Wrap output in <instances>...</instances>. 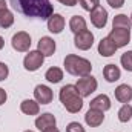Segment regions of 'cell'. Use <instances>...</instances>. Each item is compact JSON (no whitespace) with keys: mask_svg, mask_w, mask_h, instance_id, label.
<instances>
[{"mask_svg":"<svg viewBox=\"0 0 132 132\" xmlns=\"http://www.w3.org/2000/svg\"><path fill=\"white\" fill-rule=\"evenodd\" d=\"M9 3L14 11L29 19L46 20L54 14V8L49 0H9Z\"/></svg>","mask_w":132,"mask_h":132,"instance_id":"1","label":"cell"},{"mask_svg":"<svg viewBox=\"0 0 132 132\" xmlns=\"http://www.w3.org/2000/svg\"><path fill=\"white\" fill-rule=\"evenodd\" d=\"M60 101L63 103V106L66 108L68 112L71 114H77L81 111L83 108V97L80 95L78 89L75 85H66L60 89Z\"/></svg>","mask_w":132,"mask_h":132,"instance_id":"2","label":"cell"},{"mask_svg":"<svg viewBox=\"0 0 132 132\" xmlns=\"http://www.w3.org/2000/svg\"><path fill=\"white\" fill-rule=\"evenodd\" d=\"M65 69H66V72L71 74V75L85 77V75H89L91 74L92 65H91L89 60H86L83 57L69 54V55H66V59H65Z\"/></svg>","mask_w":132,"mask_h":132,"instance_id":"3","label":"cell"},{"mask_svg":"<svg viewBox=\"0 0 132 132\" xmlns=\"http://www.w3.org/2000/svg\"><path fill=\"white\" fill-rule=\"evenodd\" d=\"M75 86H77V89H78V92H80L81 97H89L97 89L98 83H97V80L92 75H85V77L78 78V81H77Z\"/></svg>","mask_w":132,"mask_h":132,"instance_id":"4","label":"cell"},{"mask_svg":"<svg viewBox=\"0 0 132 132\" xmlns=\"http://www.w3.org/2000/svg\"><path fill=\"white\" fill-rule=\"evenodd\" d=\"M11 45L17 52H26L31 48V35L28 32H25V31L14 34L12 40H11Z\"/></svg>","mask_w":132,"mask_h":132,"instance_id":"5","label":"cell"},{"mask_svg":"<svg viewBox=\"0 0 132 132\" xmlns=\"http://www.w3.org/2000/svg\"><path fill=\"white\" fill-rule=\"evenodd\" d=\"M111 42L117 46V48H123L131 42V29H123V28H114L109 35Z\"/></svg>","mask_w":132,"mask_h":132,"instance_id":"6","label":"cell"},{"mask_svg":"<svg viewBox=\"0 0 132 132\" xmlns=\"http://www.w3.org/2000/svg\"><path fill=\"white\" fill-rule=\"evenodd\" d=\"M45 62V55L40 51H29V54H26L25 60H23V66L26 71H37Z\"/></svg>","mask_w":132,"mask_h":132,"instance_id":"7","label":"cell"},{"mask_svg":"<svg viewBox=\"0 0 132 132\" xmlns=\"http://www.w3.org/2000/svg\"><path fill=\"white\" fill-rule=\"evenodd\" d=\"M74 45H75V48H78V49H81V51L91 49V46L94 45V34L91 32V31H88V29L75 34V37H74Z\"/></svg>","mask_w":132,"mask_h":132,"instance_id":"8","label":"cell"},{"mask_svg":"<svg viewBox=\"0 0 132 132\" xmlns=\"http://www.w3.org/2000/svg\"><path fill=\"white\" fill-rule=\"evenodd\" d=\"M34 97H35V101L40 104H48V103H51L52 98H54V94H52V91L48 88V86H45V85H38V86H35V89H34Z\"/></svg>","mask_w":132,"mask_h":132,"instance_id":"9","label":"cell"},{"mask_svg":"<svg viewBox=\"0 0 132 132\" xmlns=\"http://www.w3.org/2000/svg\"><path fill=\"white\" fill-rule=\"evenodd\" d=\"M91 23L95 28H104L108 23V11L101 6H97L94 11H91Z\"/></svg>","mask_w":132,"mask_h":132,"instance_id":"10","label":"cell"},{"mask_svg":"<svg viewBox=\"0 0 132 132\" xmlns=\"http://www.w3.org/2000/svg\"><path fill=\"white\" fill-rule=\"evenodd\" d=\"M103 120H104V115H103V112L98 111V109L89 108V111H88L86 115H85V121H86V125L91 126V128H97V126H100V125L103 123Z\"/></svg>","mask_w":132,"mask_h":132,"instance_id":"11","label":"cell"},{"mask_svg":"<svg viewBox=\"0 0 132 132\" xmlns=\"http://www.w3.org/2000/svg\"><path fill=\"white\" fill-rule=\"evenodd\" d=\"M37 51H40L45 57H51L55 52V42L51 37H42L38 40V46Z\"/></svg>","mask_w":132,"mask_h":132,"instance_id":"12","label":"cell"},{"mask_svg":"<svg viewBox=\"0 0 132 132\" xmlns=\"http://www.w3.org/2000/svg\"><path fill=\"white\" fill-rule=\"evenodd\" d=\"M55 123H57L55 117H54L52 114H49V112H45V114H42V115L37 117V120H35V128H37L38 131L43 132L46 128L55 126Z\"/></svg>","mask_w":132,"mask_h":132,"instance_id":"13","label":"cell"},{"mask_svg":"<svg viewBox=\"0 0 132 132\" xmlns=\"http://www.w3.org/2000/svg\"><path fill=\"white\" fill-rule=\"evenodd\" d=\"M65 28V19L60 14H52L48 19V29L52 34H60Z\"/></svg>","mask_w":132,"mask_h":132,"instance_id":"14","label":"cell"},{"mask_svg":"<svg viewBox=\"0 0 132 132\" xmlns=\"http://www.w3.org/2000/svg\"><path fill=\"white\" fill-rule=\"evenodd\" d=\"M118 48L111 42V38L109 37H104V38H101L98 43V54L101 57H111V55H114L115 54V51H117Z\"/></svg>","mask_w":132,"mask_h":132,"instance_id":"15","label":"cell"},{"mask_svg":"<svg viewBox=\"0 0 132 132\" xmlns=\"http://www.w3.org/2000/svg\"><path fill=\"white\" fill-rule=\"evenodd\" d=\"M115 98L120 103H129L132 100V88L129 85H120L115 89Z\"/></svg>","mask_w":132,"mask_h":132,"instance_id":"16","label":"cell"},{"mask_svg":"<svg viewBox=\"0 0 132 132\" xmlns=\"http://www.w3.org/2000/svg\"><path fill=\"white\" fill-rule=\"evenodd\" d=\"M103 75H104L106 81L114 83V81H117V80L120 78L121 71H120L118 66H115V65H106L104 68H103Z\"/></svg>","mask_w":132,"mask_h":132,"instance_id":"17","label":"cell"},{"mask_svg":"<svg viewBox=\"0 0 132 132\" xmlns=\"http://www.w3.org/2000/svg\"><path fill=\"white\" fill-rule=\"evenodd\" d=\"M20 111L26 115H37L40 112V104L35 100H23L20 103Z\"/></svg>","mask_w":132,"mask_h":132,"instance_id":"18","label":"cell"},{"mask_svg":"<svg viewBox=\"0 0 132 132\" xmlns=\"http://www.w3.org/2000/svg\"><path fill=\"white\" fill-rule=\"evenodd\" d=\"M91 108H92V109H98V111H101V112H104V111L111 109V100H109L108 95L101 94V95L95 97V98L91 101Z\"/></svg>","mask_w":132,"mask_h":132,"instance_id":"19","label":"cell"},{"mask_svg":"<svg viewBox=\"0 0 132 132\" xmlns=\"http://www.w3.org/2000/svg\"><path fill=\"white\" fill-rule=\"evenodd\" d=\"M69 28H71V31L74 34L81 32V31L86 29V20H85L81 15H74V17H71V20H69Z\"/></svg>","mask_w":132,"mask_h":132,"instance_id":"20","label":"cell"},{"mask_svg":"<svg viewBox=\"0 0 132 132\" xmlns=\"http://www.w3.org/2000/svg\"><path fill=\"white\" fill-rule=\"evenodd\" d=\"M45 78H46L49 83H60L62 78H63V71H62L60 68L52 66V68H49V69L46 71Z\"/></svg>","mask_w":132,"mask_h":132,"instance_id":"21","label":"cell"},{"mask_svg":"<svg viewBox=\"0 0 132 132\" xmlns=\"http://www.w3.org/2000/svg\"><path fill=\"white\" fill-rule=\"evenodd\" d=\"M14 23V14L9 11V9H0V28L6 29L9 26H12Z\"/></svg>","mask_w":132,"mask_h":132,"instance_id":"22","label":"cell"},{"mask_svg":"<svg viewBox=\"0 0 132 132\" xmlns=\"http://www.w3.org/2000/svg\"><path fill=\"white\" fill-rule=\"evenodd\" d=\"M131 17L125 15V14H118L114 17V22H112V26L114 28H123V29H131Z\"/></svg>","mask_w":132,"mask_h":132,"instance_id":"23","label":"cell"},{"mask_svg":"<svg viewBox=\"0 0 132 132\" xmlns=\"http://www.w3.org/2000/svg\"><path fill=\"white\" fill-rule=\"evenodd\" d=\"M131 118H132V106L128 104V103H125L120 108V111H118V120L121 123H128Z\"/></svg>","mask_w":132,"mask_h":132,"instance_id":"24","label":"cell"},{"mask_svg":"<svg viewBox=\"0 0 132 132\" xmlns=\"http://www.w3.org/2000/svg\"><path fill=\"white\" fill-rule=\"evenodd\" d=\"M120 62H121V66H123L126 71L132 72V51H128V52H125V54L121 55Z\"/></svg>","mask_w":132,"mask_h":132,"instance_id":"25","label":"cell"},{"mask_svg":"<svg viewBox=\"0 0 132 132\" xmlns=\"http://www.w3.org/2000/svg\"><path fill=\"white\" fill-rule=\"evenodd\" d=\"M78 3H80V6L85 9V11H94L97 6L100 5V0H78Z\"/></svg>","mask_w":132,"mask_h":132,"instance_id":"26","label":"cell"},{"mask_svg":"<svg viewBox=\"0 0 132 132\" xmlns=\"http://www.w3.org/2000/svg\"><path fill=\"white\" fill-rule=\"evenodd\" d=\"M66 132H85V128H83L80 123L72 121V123H69V125L66 126Z\"/></svg>","mask_w":132,"mask_h":132,"instance_id":"27","label":"cell"},{"mask_svg":"<svg viewBox=\"0 0 132 132\" xmlns=\"http://www.w3.org/2000/svg\"><path fill=\"white\" fill-rule=\"evenodd\" d=\"M8 74H9L8 66L5 65V63H2V62H0V81H3V80L8 77Z\"/></svg>","mask_w":132,"mask_h":132,"instance_id":"28","label":"cell"},{"mask_svg":"<svg viewBox=\"0 0 132 132\" xmlns=\"http://www.w3.org/2000/svg\"><path fill=\"white\" fill-rule=\"evenodd\" d=\"M106 2H108V5L112 6V8H121V6L125 5V0H106Z\"/></svg>","mask_w":132,"mask_h":132,"instance_id":"29","label":"cell"},{"mask_svg":"<svg viewBox=\"0 0 132 132\" xmlns=\"http://www.w3.org/2000/svg\"><path fill=\"white\" fill-rule=\"evenodd\" d=\"M57 2H60L62 5H66V6H74V5H77L78 0H57Z\"/></svg>","mask_w":132,"mask_h":132,"instance_id":"30","label":"cell"},{"mask_svg":"<svg viewBox=\"0 0 132 132\" xmlns=\"http://www.w3.org/2000/svg\"><path fill=\"white\" fill-rule=\"evenodd\" d=\"M6 98H8V95H6V91L0 88V106H2V104L6 101Z\"/></svg>","mask_w":132,"mask_h":132,"instance_id":"31","label":"cell"},{"mask_svg":"<svg viewBox=\"0 0 132 132\" xmlns=\"http://www.w3.org/2000/svg\"><path fill=\"white\" fill-rule=\"evenodd\" d=\"M43 132H60V131H59L55 126H51V128H46V129H45Z\"/></svg>","mask_w":132,"mask_h":132,"instance_id":"32","label":"cell"},{"mask_svg":"<svg viewBox=\"0 0 132 132\" xmlns=\"http://www.w3.org/2000/svg\"><path fill=\"white\" fill-rule=\"evenodd\" d=\"M6 8V2L5 0H0V9H5Z\"/></svg>","mask_w":132,"mask_h":132,"instance_id":"33","label":"cell"},{"mask_svg":"<svg viewBox=\"0 0 132 132\" xmlns=\"http://www.w3.org/2000/svg\"><path fill=\"white\" fill-rule=\"evenodd\" d=\"M3 45H5V40H3V37H2V35H0V49H2V48H3Z\"/></svg>","mask_w":132,"mask_h":132,"instance_id":"34","label":"cell"},{"mask_svg":"<svg viewBox=\"0 0 132 132\" xmlns=\"http://www.w3.org/2000/svg\"><path fill=\"white\" fill-rule=\"evenodd\" d=\"M131 22H132V14H131Z\"/></svg>","mask_w":132,"mask_h":132,"instance_id":"35","label":"cell"},{"mask_svg":"<svg viewBox=\"0 0 132 132\" xmlns=\"http://www.w3.org/2000/svg\"><path fill=\"white\" fill-rule=\"evenodd\" d=\"M25 132H32V131H25Z\"/></svg>","mask_w":132,"mask_h":132,"instance_id":"36","label":"cell"}]
</instances>
